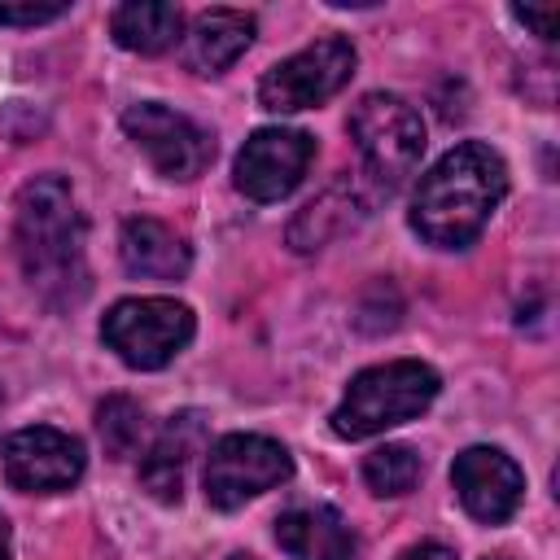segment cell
Instances as JSON below:
<instances>
[{"instance_id":"5","label":"cell","mask_w":560,"mask_h":560,"mask_svg":"<svg viewBox=\"0 0 560 560\" xmlns=\"http://www.w3.org/2000/svg\"><path fill=\"white\" fill-rule=\"evenodd\" d=\"M192 311L175 298H122L101 319V341L140 372L166 368L192 341Z\"/></svg>"},{"instance_id":"25","label":"cell","mask_w":560,"mask_h":560,"mask_svg":"<svg viewBox=\"0 0 560 560\" xmlns=\"http://www.w3.org/2000/svg\"><path fill=\"white\" fill-rule=\"evenodd\" d=\"M494 560H499V556H494Z\"/></svg>"},{"instance_id":"3","label":"cell","mask_w":560,"mask_h":560,"mask_svg":"<svg viewBox=\"0 0 560 560\" xmlns=\"http://www.w3.org/2000/svg\"><path fill=\"white\" fill-rule=\"evenodd\" d=\"M438 389H442L438 372L420 359H389V363L363 368L346 385V398L332 411V433L346 442L385 433L402 420H416L438 398Z\"/></svg>"},{"instance_id":"22","label":"cell","mask_w":560,"mask_h":560,"mask_svg":"<svg viewBox=\"0 0 560 560\" xmlns=\"http://www.w3.org/2000/svg\"><path fill=\"white\" fill-rule=\"evenodd\" d=\"M398 560H455V551L442 542H420V547H407Z\"/></svg>"},{"instance_id":"15","label":"cell","mask_w":560,"mask_h":560,"mask_svg":"<svg viewBox=\"0 0 560 560\" xmlns=\"http://www.w3.org/2000/svg\"><path fill=\"white\" fill-rule=\"evenodd\" d=\"M118 254H122V267L131 276H144V280H179L192 262L184 236L158 219H144V214L122 223Z\"/></svg>"},{"instance_id":"20","label":"cell","mask_w":560,"mask_h":560,"mask_svg":"<svg viewBox=\"0 0 560 560\" xmlns=\"http://www.w3.org/2000/svg\"><path fill=\"white\" fill-rule=\"evenodd\" d=\"M70 4H0V26H39L57 22Z\"/></svg>"},{"instance_id":"4","label":"cell","mask_w":560,"mask_h":560,"mask_svg":"<svg viewBox=\"0 0 560 560\" xmlns=\"http://www.w3.org/2000/svg\"><path fill=\"white\" fill-rule=\"evenodd\" d=\"M350 140L359 144L363 171L381 192H394L424 153L420 109L394 92H368L350 109Z\"/></svg>"},{"instance_id":"19","label":"cell","mask_w":560,"mask_h":560,"mask_svg":"<svg viewBox=\"0 0 560 560\" xmlns=\"http://www.w3.org/2000/svg\"><path fill=\"white\" fill-rule=\"evenodd\" d=\"M96 429H101L105 451H109L114 459H127V455H136V446H140V438H144V411H140L131 398L114 394V398H105V402L96 407Z\"/></svg>"},{"instance_id":"9","label":"cell","mask_w":560,"mask_h":560,"mask_svg":"<svg viewBox=\"0 0 560 560\" xmlns=\"http://www.w3.org/2000/svg\"><path fill=\"white\" fill-rule=\"evenodd\" d=\"M315 158V140L298 127H258L236 153V188L249 201L289 197Z\"/></svg>"},{"instance_id":"18","label":"cell","mask_w":560,"mask_h":560,"mask_svg":"<svg viewBox=\"0 0 560 560\" xmlns=\"http://www.w3.org/2000/svg\"><path fill=\"white\" fill-rule=\"evenodd\" d=\"M363 481L376 494H407L420 481V455L402 442H385L363 455Z\"/></svg>"},{"instance_id":"1","label":"cell","mask_w":560,"mask_h":560,"mask_svg":"<svg viewBox=\"0 0 560 560\" xmlns=\"http://www.w3.org/2000/svg\"><path fill=\"white\" fill-rule=\"evenodd\" d=\"M13 241L26 284L48 306H74L88 293L83 262V219L74 210L70 184L57 175H39L18 192Z\"/></svg>"},{"instance_id":"10","label":"cell","mask_w":560,"mask_h":560,"mask_svg":"<svg viewBox=\"0 0 560 560\" xmlns=\"http://www.w3.org/2000/svg\"><path fill=\"white\" fill-rule=\"evenodd\" d=\"M0 459H4V477L31 494L70 490L83 477V442L52 424H31L9 433L0 446Z\"/></svg>"},{"instance_id":"6","label":"cell","mask_w":560,"mask_h":560,"mask_svg":"<svg viewBox=\"0 0 560 560\" xmlns=\"http://www.w3.org/2000/svg\"><path fill=\"white\" fill-rule=\"evenodd\" d=\"M354 44L350 39H315L302 52L276 61L262 83H258V105L271 114H298V109H315L328 96H337L350 74H354Z\"/></svg>"},{"instance_id":"16","label":"cell","mask_w":560,"mask_h":560,"mask_svg":"<svg viewBox=\"0 0 560 560\" xmlns=\"http://www.w3.org/2000/svg\"><path fill=\"white\" fill-rule=\"evenodd\" d=\"M109 31L131 52H166L184 35V13L162 0H127L109 13Z\"/></svg>"},{"instance_id":"7","label":"cell","mask_w":560,"mask_h":560,"mask_svg":"<svg viewBox=\"0 0 560 560\" xmlns=\"http://www.w3.org/2000/svg\"><path fill=\"white\" fill-rule=\"evenodd\" d=\"M289 477H293L289 451L262 433H228L206 455V499L223 512L284 486Z\"/></svg>"},{"instance_id":"23","label":"cell","mask_w":560,"mask_h":560,"mask_svg":"<svg viewBox=\"0 0 560 560\" xmlns=\"http://www.w3.org/2000/svg\"><path fill=\"white\" fill-rule=\"evenodd\" d=\"M0 560H9V521L0 516Z\"/></svg>"},{"instance_id":"8","label":"cell","mask_w":560,"mask_h":560,"mask_svg":"<svg viewBox=\"0 0 560 560\" xmlns=\"http://www.w3.org/2000/svg\"><path fill=\"white\" fill-rule=\"evenodd\" d=\"M122 131L166 179H197L210 166V158H214L210 131L197 127L188 114L162 105V101L131 105L122 114Z\"/></svg>"},{"instance_id":"11","label":"cell","mask_w":560,"mask_h":560,"mask_svg":"<svg viewBox=\"0 0 560 560\" xmlns=\"http://www.w3.org/2000/svg\"><path fill=\"white\" fill-rule=\"evenodd\" d=\"M451 486H455L459 503L468 508V516H477L486 525H503L521 508V494H525L521 468L499 446L459 451L451 464Z\"/></svg>"},{"instance_id":"21","label":"cell","mask_w":560,"mask_h":560,"mask_svg":"<svg viewBox=\"0 0 560 560\" xmlns=\"http://www.w3.org/2000/svg\"><path fill=\"white\" fill-rule=\"evenodd\" d=\"M512 18L516 22H525V26H534V35L538 39H556V22H560V13L556 9H512Z\"/></svg>"},{"instance_id":"24","label":"cell","mask_w":560,"mask_h":560,"mask_svg":"<svg viewBox=\"0 0 560 560\" xmlns=\"http://www.w3.org/2000/svg\"><path fill=\"white\" fill-rule=\"evenodd\" d=\"M232 560H254V556H232Z\"/></svg>"},{"instance_id":"13","label":"cell","mask_w":560,"mask_h":560,"mask_svg":"<svg viewBox=\"0 0 560 560\" xmlns=\"http://www.w3.org/2000/svg\"><path fill=\"white\" fill-rule=\"evenodd\" d=\"M206 446V416L201 411H179L166 420V429L153 438L149 455L140 459V486L162 499V503H179L184 494V472L188 459Z\"/></svg>"},{"instance_id":"14","label":"cell","mask_w":560,"mask_h":560,"mask_svg":"<svg viewBox=\"0 0 560 560\" xmlns=\"http://www.w3.org/2000/svg\"><path fill=\"white\" fill-rule=\"evenodd\" d=\"M254 44V18L241 9H210L184 35V66L192 74H223Z\"/></svg>"},{"instance_id":"2","label":"cell","mask_w":560,"mask_h":560,"mask_svg":"<svg viewBox=\"0 0 560 560\" xmlns=\"http://www.w3.org/2000/svg\"><path fill=\"white\" fill-rule=\"evenodd\" d=\"M503 192H508L503 158L481 140L455 144L420 175L411 197V228L438 249H459L477 241Z\"/></svg>"},{"instance_id":"12","label":"cell","mask_w":560,"mask_h":560,"mask_svg":"<svg viewBox=\"0 0 560 560\" xmlns=\"http://www.w3.org/2000/svg\"><path fill=\"white\" fill-rule=\"evenodd\" d=\"M276 542L289 560H354L359 542L346 516L328 503H298L276 516Z\"/></svg>"},{"instance_id":"17","label":"cell","mask_w":560,"mask_h":560,"mask_svg":"<svg viewBox=\"0 0 560 560\" xmlns=\"http://www.w3.org/2000/svg\"><path fill=\"white\" fill-rule=\"evenodd\" d=\"M359 214H363L359 192H354V188H332V192H324L319 201H311V206L293 219L289 241H293V249H319L328 236L346 232Z\"/></svg>"}]
</instances>
